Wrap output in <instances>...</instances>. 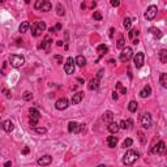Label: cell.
I'll return each instance as SVG.
<instances>
[{"mask_svg": "<svg viewBox=\"0 0 167 167\" xmlns=\"http://www.w3.org/2000/svg\"><path fill=\"white\" fill-rule=\"evenodd\" d=\"M159 82L162 85V88H167V73H161V77H159Z\"/></svg>", "mask_w": 167, "mask_h": 167, "instance_id": "29", "label": "cell"}, {"mask_svg": "<svg viewBox=\"0 0 167 167\" xmlns=\"http://www.w3.org/2000/svg\"><path fill=\"white\" fill-rule=\"evenodd\" d=\"M55 30H62V24H56V26H55Z\"/></svg>", "mask_w": 167, "mask_h": 167, "instance_id": "50", "label": "cell"}, {"mask_svg": "<svg viewBox=\"0 0 167 167\" xmlns=\"http://www.w3.org/2000/svg\"><path fill=\"white\" fill-rule=\"evenodd\" d=\"M149 32L152 33L153 35H157V37H161V35H162V33H161V30H159V29H157V27H150V29H149Z\"/></svg>", "mask_w": 167, "mask_h": 167, "instance_id": "34", "label": "cell"}, {"mask_svg": "<svg viewBox=\"0 0 167 167\" xmlns=\"http://www.w3.org/2000/svg\"><path fill=\"white\" fill-rule=\"evenodd\" d=\"M138 33H140V32H138V30H136V29H131V32L128 33V38L133 41V39H135V35H136V37H137V35H138Z\"/></svg>", "mask_w": 167, "mask_h": 167, "instance_id": "31", "label": "cell"}, {"mask_svg": "<svg viewBox=\"0 0 167 167\" xmlns=\"http://www.w3.org/2000/svg\"><path fill=\"white\" fill-rule=\"evenodd\" d=\"M74 64H76V65H79V67H85L86 65V59L85 58L82 56V55H79V56L76 58V59H74Z\"/></svg>", "mask_w": 167, "mask_h": 167, "instance_id": "22", "label": "cell"}, {"mask_svg": "<svg viewBox=\"0 0 167 167\" xmlns=\"http://www.w3.org/2000/svg\"><path fill=\"white\" fill-rule=\"evenodd\" d=\"M44 30H46V24H44V21H37L32 25V34L34 35V37H39L42 34V32H44Z\"/></svg>", "mask_w": 167, "mask_h": 167, "instance_id": "3", "label": "cell"}, {"mask_svg": "<svg viewBox=\"0 0 167 167\" xmlns=\"http://www.w3.org/2000/svg\"><path fill=\"white\" fill-rule=\"evenodd\" d=\"M138 137H140V141H141V144H146L145 136H144V133H142V132H138Z\"/></svg>", "mask_w": 167, "mask_h": 167, "instance_id": "41", "label": "cell"}, {"mask_svg": "<svg viewBox=\"0 0 167 167\" xmlns=\"http://www.w3.org/2000/svg\"><path fill=\"white\" fill-rule=\"evenodd\" d=\"M0 128H3V123H1V121H0Z\"/></svg>", "mask_w": 167, "mask_h": 167, "instance_id": "56", "label": "cell"}, {"mask_svg": "<svg viewBox=\"0 0 167 167\" xmlns=\"http://www.w3.org/2000/svg\"><path fill=\"white\" fill-rule=\"evenodd\" d=\"M97 52H98V55H99L98 59H101L103 55H106L108 52V47L106 46V44H99V46L97 47Z\"/></svg>", "mask_w": 167, "mask_h": 167, "instance_id": "19", "label": "cell"}, {"mask_svg": "<svg viewBox=\"0 0 167 167\" xmlns=\"http://www.w3.org/2000/svg\"><path fill=\"white\" fill-rule=\"evenodd\" d=\"M93 18H94V20H97V21H101V20H102V15H101V12L95 11V12L93 13Z\"/></svg>", "mask_w": 167, "mask_h": 167, "instance_id": "39", "label": "cell"}, {"mask_svg": "<svg viewBox=\"0 0 167 167\" xmlns=\"http://www.w3.org/2000/svg\"><path fill=\"white\" fill-rule=\"evenodd\" d=\"M138 108V103L136 101H131L129 105H128V110L131 111V112H136Z\"/></svg>", "mask_w": 167, "mask_h": 167, "instance_id": "28", "label": "cell"}, {"mask_svg": "<svg viewBox=\"0 0 167 167\" xmlns=\"http://www.w3.org/2000/svg\"><path fill=\"white\" fill-rule=\"evenodd\" d=\"M165 150H166V144H165V141H158L157 144H155L154 146L152 147V154H163L165 153Z\"/></svg>", "mask_w": 167, "mask_h": 167, "instance_id": "8", "label": "cell"}, {"mask_svg": "<svg viewBox=\"0 0 167 167\" xmlns=\"http://www.w3.org/2000/svg\"><path fill=\"white\" fill-rule=\"evenodd\" d=\"M133 56V50L131 47H124L120 52V60L121 62H128Z\"/></svg>", "mask_w": 167, "mask_h": 167, "instance_id": "10", "label": "cell"}, {"mask_svg": "<svg viewBox=\"0 0 167 167\" xmlns=\"http://www.w3.org/2000/svg\"><path fill=\"white\" fill-rule=\"evenodd\" d=\"M35 133H38V135H44V133L47 132V129L44 127H35Z\"/></svg>", "mask_w": 167, "mask_h": 167, "instance_id": "37", "label": "cell"}, {"mask_svg": "<svg viewBox=\"0 0 167 167\" xmlns=\"http://www.w3.org/2000/svg\"><path fill=\"white\" fill-rule=\"evenodd\" d=\"M132 125H133V121L131 119H128V120H121L120 124H119V128L120 129H132Z\"/></svg>", "mask_w": 167, "mask_h": 167, "instance_id": "17", "label": "cell"}, {"mask_svg": "<svg viewBox=\"0 0 167 167\" xmlns=\"http://www.w3.org/2000/svg\"><path fill=\"white\" fill-rule=\"evenodd\" d=\"M9 63L13 68H20L25 64V58L22 55H11L9 56Z\"/></svg>", "mask_w": 167, "mask_h": 167, "instance_id": "4", "label": "cell"}, {"mask_svg": "<svg viewBox=\"0 0 167 167\" xmlns=\"http://www.w3.org/2000/svg\"><path fill=\"white\" fill-rule=\"evenodd\" d=\"M132 144H133V140L132 138H125V140L123 141V144H121V146L124 147H129V146H132Z\"/></svg>", "mask_w": 167, "mask_h": 167, "instance_id": "33", "label": "cell"}, {"mask_svg": "<svg viewBox=\"0 0 167 167\" xmlns=\"http://www.w3.org/2000/svg\"><path fill=\"white\" fill-rule=\"evenodd\" d=\"M114 32H115V29H114V27H111V29H110V38L114 37Z\"/></svg>", "mask_w": 167, "mask_h": 167, "instance_id": "48", "label": "cell"}, {"mask_svg": "<svg viewBox=\"0 0 167 167\" xmlns=\"http://www.w3.org/2000/svg\"><path fill=\"white\" fill-rule=\"evenodd\" d=\"M111 5H112V7H119L120 1H119V0H111Z\"/></svg>", "mask_w": 167, "mask_h": 167, "instance_id": "43", "label": "cell"}, {"mask_svg": "<svg viewBox=\"0 0 167 167\" xmlns=\"http://www.w3.org/2000/svg\"><path fill=\"white\" fill-rule=\"evenodd\" d=\"M34 8L38 11H42V12H48V11H51L52 5L47 0H38V1H35Z\"/></svg>", "mask_w": 167, "mask_h": 167, "instance_id": "6", "label": "cell"}, {"mask_svg": "<svg viewBox=\"0 0 167 167\" xmlns=\"http://www.w3.org/2000/svg\"><path fill=\"white\" fill-rule=\"evenodd\" d=\"M7 65H8V63L7 62H3V67H1V74L3 76H5V68H7Z\"/></svg>", "mask_w": 167, "mask_h": 167, "instance_id": "42", "label": "cell"}, {"mask_svg": "<svg viewBox=\"0 0 167 167\" xmlns=\"http://www.w3.org/2000/svg\"><path fill=\"white\" fill-rule=\"evenodd\" d=\"M97 167H106L105 165H99V166H97Z\"/></svg>", "mask_w": 167, "mask_h": 167, "instance_id": "55", "label": "cell"}, {"mask_svg": "<svg viewBox=\"0 0 167 167\" xmlns=\"http://www.w3.org/2000/svg\"><path fill=\"white\" fill-rule=\"evenodd\" d=\"M150 94H152V88H150L149 85L144 86V89L140 91V97H141V98H147Z\"/></svg>", "mask_w": 167, "mask_h": 167, "instance_id": "20", "label": "cell"}, {"mask_svg": "<svg viewBox=\"0 0 167 167\" xmlns=\"http://www.w3.org/2000/svg\"><path fill=\"white\" fill-rule=\"evenodd\" d=\"M118 94H119V93H118V91H116V90H114V91H112V98L115 99V101L119 98V95H118Z\"/></svg>", "mask_w": 167, "mask_h": 167, "instance_id": "45", "label": "cell"}, {"mask_svg": "<svg viewBox=\"0 0 167 167\" xmlns=\"http://www.w3.org/2000/svg\"><path fill=\"white\" fill-rule=\"evenodd\" d=\"M138 157H140V153H138L137 150H132V149H131L123 155L121 162H123V165H125V166H132L133 163L138 159Z\"/></svg>", "mask_w": 167, "mask_h": 167, "instance_id": "1", "label": "cell"}, {"mask_svg": "<svg viewBox=\"0 0 167 167\" xmlns=\"http://www.w3.org/2000/svg\"><path fill=\"white\" fill-rule=\"evenodd\" d=\"M114 119V114L111 112V111H106L103 114V116H102V120L103 121H107V123H111Z\"/></svg>", "mask_w": 167, "mask_h": 167, "instance_id": "24", "label": "cell"}, {"mask_svg": "<svg viewBox=\"0 0 167 167\" xmlns=\"http://www.w3.org/2000/svg\"><path fill=\"white\" fill-rule=\"evenodd\" d=\"M29 27H30V22L24 21V22H21V25H20V27H18V30H20L21 34H24V33H26L27 30H29Z\"/></svg>", "mask_w": 167, "mask_h": 167, "instance_id": "26", "label": "cell"}, {"mask_svg": "<svg viewBox=\"0 0 167 167\" xmlns=\"http://www.w3.org/2000/svg\"><path fill=\"white\" fill-rule=\"evenodd\" d=\"M116 89H118V90L120 91L121 94H127V89L124 88L123 84H121V82H118V84H116Z\"/></svg>", "mask_w": 167, "mask_h": 167, "instance_id": "35", "label": "cell"}, {"mask_svg": "<svg viewBox=\"0 0 167 167\" xmlns=\"http://www.w3.org/2000/svg\"><path fill=\"white\" fill-rule=\"evenodd\" d=\"M56 13H58V16H64V15H65V11H64V7H63L62 4H60V3L56 5Z\"/></svg>", "mask_w": 167, "mask_h": 167, "instance_id": "30", "label": "cell"}, {"mask_svg": "<svg viewBox=\"0 0 167 167\" xmlns=\"http://www.w3.org/2000/svg\"><path fill=\"white\" fill-rule=\"evenodd\" d=\"M56 44H58V46H63V41H58Z\"/></svg>", "mask_w": 167, "mask_h": 167, "instance_id": "53", "label": "cell"}, {"mask_svg": "<svg viewBox=\"0 0 167 167\" xmlns=\"http://www.w3.org/2000/svg\"><path fill=\"white\" fill-rule=\"evenodd\" d=\"M157 12H158V8L157 5H149L145 12V18L147 21H152L155 18V16H157Z\"/></svg>", "mask_w": 167, "mask_h": 167, "instance_id": "9", "label": "cell"}, {"mask_svg": "<svg viewBox=\"0 0 167 167\" xmlns=\"http://www.w3.org/2000/svg\"><path fill=\"white\" fill-rule=\"evenodd\" d=\"M48 32H50V33H55V27H50Z\"/></svg>", "mask_w": 167, "mask_h": 167, "instance_id": "52", "label": "cell"}, {"mask_svg": "<svg viewBox=\"0 0 167 167\" xmlns=\"http://www.w3.org/2000/svg\"><path fill=\"white\" fill-rule=\"evenodd\" d=\"M128 77H129V80H132V79H133L132 72H131V68H128Z\"/></svg>", "mask_w": 167, "mask_h": 167, "instance_id": "47", "label": "cell"}, {"mask_svg": "<svg viewBox=\"0 0 167 167\" xmlns=\"http://www.w3.org/2000/svg\"><path fill=\"white\" fill-rule=\"evenodd\" d=\"M116 47H118V48H121V50L124 48V47H125V41H124V38H120V39L118 41V43H116Z\"/></svg>", "mask_w": 167, "mask_h": 167, "instance_id": "38", "label": "cell"}, {"mask_svg": "<svg viewBox=\"0 0 167 167\" xmlns=\"http://www.w3.org/2000/svg\"><path fill=\"white\" fill-rule=\"evenodd\" d=\"M51 162H52V157L51 155H48V154L42 155V157L38 158V161H37V163L39 166H48Z\"/></svg>", "mask_w": 167, "mask_h": 167, "instance_id": "13", "label": "cell"}, {"mask_svg": "<svg viewBox=\"0 0 167 167\" xmlns=\"http://www.w3.org/2000/svg\"><path fill=\"white\" fill-rule=\"evenodd\" d=\"M123 26L125 27V29H131V26H132V20H131L129 17L124 18V21H123Z\"/></svg>", "mask_w": 167, "mask_h": 167, "instance_id": "32", "label": "cell"}, {"mask_svg": "<svg viewBox=\"0 0 167 167\" xmlns=\"http://www.w3.org/2000/svg\"><path fill=\"white\" fill-rule=\"evenodd\" d=\"M77 81H79V82H81V84H84V82H85V81H84L82 79H80V77H79V79H77Z\"/></svg>", "mask_w": 167, "mask_h": 167, "instance_id": "54", "label": "cell"}, {"mask_svg": "<svg viewBox=\"0 0 167 167\" xmlns=\"http://www.w3.org/2000/svg\"><path fill=\"white\" fill-rule=\"evenodd\" d=\"M85 131V124H80L77 121H69L68 124V132L69 133H81Z\"/></svg>", "mask_w": 167, "mask_h": 167, "instance_id": "5", "label": "cell"}, {"mask_svg": "<svg viewBox=\"0 0 167 167\" xmlns=\"http://www.w3.org/2000/svg\"><path fill=\"white\" fill-rule=\"evenodd\" d=\"M140 120H141V125L144 128H146V129L152 127V115H150V112H144L141 115Z\"/></svg>", "mask_w": 167, "mask_h": 167, "instance_id": "11", "label": "cell"}, {"mask_svg": "<svg viewBox=\"0 0 167 167\" xmlns=\"http://www.w3.org/2000/svg\"><path fill=\"white\" fill-rule=\"evenodd\" d=\"M107 129L110 131L111 133H116L120 128H119V124L116 123V121H111V123H108V125H107Z\"/></svg>", "mask_w": 167, "mask_h": 167, "instance_id": "21", "label": "cell"}, {"mask_svg": "<svg viewBox=\"0 0 167 167\" xmlns=\"http://www.w3.org/2000/svg\"><path fill=\"white\" fill-rule=\"evenodd\" d=\"M29 114H30V119H29V124H30V127H37V124H38V120H39V118H41V114H39V111L37 110V108H34V107H30L29 108Z\"/></svg>", "mask_w": 167, "mask_h": 167, "instance_id": "2", "label": "cell"}, {"mask_svg": "<svg viewBox=\"0 0 167 167\" xmlns=\"http://www.w3.org/2000/svg\"><path fill=\"white\" fill-rule=\"evenodd\" d=\"M54 60L58 64H62L63 63V56H60V55H54Z\"/></svg>", "mask_w": 167, "mask_h": 167, "instance_id": "40", "label": "cell"}, {"mask_svg": "<svg viewBox=\"0 0 167 167\" xmlns=\"http://www.w3.org/2000/svg\"><path fill=\"white\" fill-rule=\"evenodd\" d=\"M69 106V102L67 98H60L56 101V103H55V107L58 108V110H65V108H68Z\"/></svg>", "mask_w": 167, "mask_h": 167, "instance_id": "14", "label": "cell"}, {"mask_svg": "<svg viewBox=\"0 0 167 167\" xmlns=\"http://www.w3.org/2000/svg\"><path fill=\"white\" fill-rule=\"evenodd\" d=\"M3 129H4L7 133H11L13 129H15V124H13L11 120H5L4 123H3Z\"/></svg>", "mask_w": 167, "mask_h": 167, "instance_id": "18", "label": "cell"}, {"mask_svg": "<svg viewBox=\"0 0 167 167\" xmlns=\"http://www.w3.org/2000/svg\"><path fill=\"white\" fill-rule=\"evenodd\" d=\"M74 68H76V64H74L73 58H68L64 63V71L67 74H73L74 73Z\"/></svg>", "mask_w": 167, "mask_h": 167, "instance_id": "7", "label": "cell"}, {"mask_svg": "<svg viewBox=\"0 0 167 167\" xmlns=\"http://www.w3.org/2000/svg\"><path fill=\"white\" fill-rule=\"evenodd\" d=\"M99 80H101V79H98V77H95V79H91L90 82L88 84V89H89V90H97V89H98V86H99Z\"/></svg>", "mask_w": 167, "mask_h": 167, "instance_id": "15", "label": "cell"}, {"mask_svg": "<svg viewBox=\"0 0 167 167\" xmlns=\"http://www.w3.org/2000/svg\"><path fill=\"white\" fill-rule=\"evenodd\" d=\"M82 99H84V93L82 91H79V93L72 95V105H79Z\"/></svg>", "mask_w": 167, "mask_h": 167, "instance_id": "16", "label": "cell"}, {"mask_svg": "<svg viewBox=\"0 0 167 167\" xmlns=\"http://www.w3.org/2000/svg\"><path fill=\"white\" fill-rule=\"evenodd\" d=\"M133 63H135L136 68H141L144 65V63H145V55H144V52H137L135 55V58H133Z\"/></svg>", "mask_w": 167, "mask_h": 167, "instance_id": "12", "label": "cell"}, {"mask_svg": "<svg viewBox=\"0 0 167 167\" xmlns=\"http://www.w3.org/2000/svg\"><path fill=\"white\" fill-rule=\"evenodd\" d=\"M3 93L5 94V97H7V98H11V97H12L11 91H9V90H7V89H3Z\"/></svg>", "mask_w": 167, "mask_h": 167, "instance_id": "44", "label": "cell"}, {"mask_svg": "<svg viewBox=\"0 0 167 167\" xmlns=\"http://www.w3.org/2000/svg\"><path fill=\"white\" fill-rule=\"evenodd\" d=\"M22 98H24L25 101H32V99H33V94L30 93V91H25V93L22 94Z\"/></svg>", "mask_w": 167, "mask_h": 167, "instance_id": "36", "label": "cell"}, {"mask_svg": "<svg viewBox=\"0 0 167 167\" xmlns=\"http://www.w3.org/2000/svg\"><path fill=\"white\" fill-rule=\"evenodd\" d=\"M159 60H161V63H163V64L167 63V50L166 48H162L159 51Z\"/></svg>", "mask_w": 167, "mask_h": 167, "instance_id": "27", "label": "cell"}, {"mask_svg": "<svg viewBox=\"0 0 167 167\" xmlns=\"http://www.w3.org/2000/svg\"><path fill=\"white\" fill-rule=\"evenodd\" d=\"M116 144H118V138L115 136H108L107 137V145L108 147H115Z\"/></svg>", "mask_w": 167, "mask_h": 167, "instance_id": "25", "label": "cell"}, {"mask_svg": "<svg viewBox=\"0 0 167 167\" xmlns=\"http://www.w3.org/2000/svg\"><path fill=\"white\" fill-rule=\"evenodd\" d=\"M30 152V149H29V146H25L24 149H22V154H27V153Z\"/></svg>", "mask_w": 167, "mask_h": 167, "instance_id": "46", "label": "cell"}, {"mask_svg": "<svg viewBox=\"0 0 167 167\" xmlns=\"http://www.w3.org/2000/svg\"><path fill=\"white\" fill-rule=\"evenodd\" d=\"M138 42H140L138 39H133V41H132V43H133V44H138Z\"/></svg>", "mask_w": 167, "mask_h": 167, "instance_id": "51", "label": "cell"}, {"mask_svg": "<svg viewBox=\"0 0 167 167\" xmlns=\"http://www.w3.org/2000/svg\"><path fill=\"white\" fill-rule=\"evenodd\" d=\"M11 166H12V162H11V161H8V162L4 163V167H11Z\"/></svg>", "mask_w": 167, "mask_h": 167, "instance_id": "49", "label": "cell"}, {"mask_svg": "<svg viewBox=\"0 0 167 167\" xmlns=\"http://www.w3.org/2000/svg\"><path fill=\"white\" fill-rule=\"evenodd\" d=\"M51 38H50V35H47V37H44V39L43 42H42V44H41V47L43 50H48L50 48V46H51Z\"/></svg>", "mask_w": 167, "mask_h": 167, "instance_id": "23", "label": "cell"}]
</instances>
